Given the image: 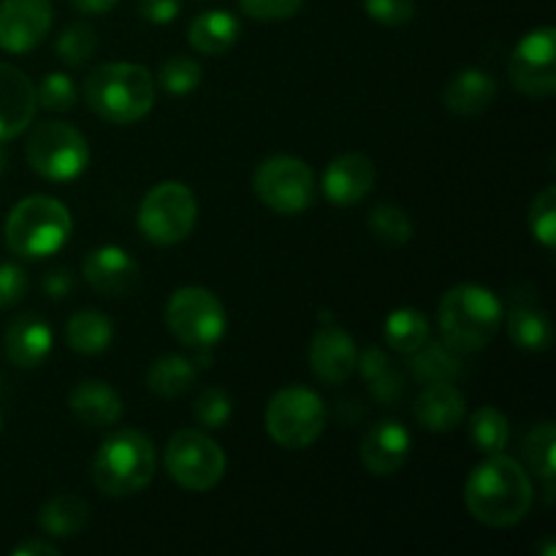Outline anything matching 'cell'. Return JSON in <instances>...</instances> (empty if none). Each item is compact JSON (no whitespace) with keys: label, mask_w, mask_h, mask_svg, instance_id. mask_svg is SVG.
Wrapping results in <instances>:
<instances>
[{"label":"cell","mask_w":556,"mask_h":556,"mask_svg":"<svg viewBox=\"0 0 556 556\" xmlns=\"http://www.w3.org/2000/svg\"><path fill=\"white\" fill-rule=\"evenodd\" d=\"M358 364V348L351 331L337 326L331 315L320 313V329L309 342V369L326 386H342L351 380Z\"/></svg>","instance_id":"cell-13"},{"label":"cell","mask_w":556,"mask_h":556,"mask_svg":"<svg viewBox=\"0 0 556 556\" xmlns=\"http://www.w3.org/2000/svg\"><path fill=\"white\" fill-rule=\"evenodd\" d=\"M383 340L391 351L413 356L429 340V320L421 309L400 307L389 313L383 324Z\"/></svg>","instance_id":"cell-30"},{"label":"cell","mask_w":556,"mask_h":556,"mask_svg":"<svg viewBox=\"0 0 556 556\" xmlns=\"http://www.w3.org/2000/svg\"><path fill=\"white\" fill-rule=\"evenodd\" d=\"M532 478L525 467L505 454H492L483 459L465 481V508L481 525L505 530L530 514Z\"/></svg>","instance_id":"cell-1"},{"label":"cell","mask_w":556,"mask_h":556,"mask_svg":"<svg viewBox=\"0 0 556 556\" xmlns=\"http://www.w3.org/2000/svg\"><path fill=\"white\" fill-rule=\"evenodd\" d=\"M71 3H74V9H79L81 14L101 16V14H109L119 0H71Z\"/></svg>","instance_id":"cell-44"},{"label":"cell","mask_w":556,"mask_h":556,"mask_svg":"<svg viewBox=\"0 0 556 556\" xmlns=\"http://www.w3.org/2000/svg\"><path fill=\"white\" fill-rule=\"evenodd\" d=\"M36 87L25 71L0 63V141L25 134L36 119Z\"/></svg>","instance_id":"cell-16"},{"label":"cell","mask_w":556,"mask_h":556,"mask_svg":"<svg viewBox=\"0 0 556 556\" xmlns=\"http://www.w3.org/2000/svg\"><path fill=\"white\" fill-rule=\"evenodd\" d=\"M25 157L38 177L49 182H71L90 166V147L85 134L74 125L43 119L30 128Z\"/></svg>","instance_id":"cell-7"},{"label":"cell","mask_w":556,"mask_h":556,"mask_svg":"<svg viewBox=\"0 0 556 556\" xmlns=\"http://www.w3.org/2000/svg\"><path fill=\"white\" fill-rule=\"evenodd\" d=\"M155 443L139 429L109 434L92 459V483L106 497H130L155 478Z\"/></svg>","instance_id":"cell-4"},{"label":"cell","mask_w":556,"mask_h":556,"mask_svg":"<svg viewBox=\"0 0 556 556\" xmlns=\"http://www.w3.org/2000/svg\"><path fill=\"white\" fill-rule=\"evenodd\" d=\"M166 470L188 492H210L226 476V454L201 429H179L166 445Z\"/></svg>","instance_id":"cell-11"},{"label":"cell","mask_w":556,"mask_h":556,"mask_svg":"<svg viewBox=\"0 0 556 556\" xmlns=\"http://www.w3.org/2000/svg\"><path fill=\"white\" fill-rule=\"evenodd\" d=\"M11 556H60V552L54 546H49V543H41V541H27L22 543V546H16Z\"/></svg>","instance_id":"cell-45"},{"label":"cell","mask_w":556,"mask_h":556,"mask_svg":"<svg viewBox=\"0 0 556 556\" xmlns=\"http://www.w3.org/2000/svg\"><path fill=\"white\" fill-rule=\"evenodd\" d=\"M182 11V0H139V16L152 25H168Z\"/></svg>","instance_id":"cell-42"},{"label":"cell","mask_w":556,"mask_h":556,"mask_svg":"<svg viewBox=\"0 0 556 556\" xmlns=\"http://www.w3.org/2000/svg\"><path fill=\"white\" fill-rule=\"evenodd\" d=\"M74 217L52 195H27L5 217V244L20 258H49L71 237Z\"/></svg>","instance_id":"cell-5"},{"label":"cell","mask_w":556,"mask_h":556,"mask_svg":"<svg viewBox=\"0 0 556 556\" xmlns=\"http://www.w3.org/2000/svg\"><path fill=\"white\" fill-rule=\"evenodd\" d=\"M530 231L546 250L556 244V185H546L530 206Z\"/></svg>","instance_id":"cell-36"},{"label":"cell","mask_w":556,"mask_h":556,"mask_svg":"<svg viewBox=\"0 0 556 556\" xmlns=\"http://www.w3.org/2000/svg\"><path fill=\"white\" fill-rule=\"evenodd\" d=\"M356 369H362L369 394L380 405L394 407L405 396V378L378 345H369L358 353Z\"/></svg>","instance_id":"cell-24"},{"label":"cell","mask_w":556,"mask_h":556,"mask_svg":"<svg viewBox=\"0 0 556 556\" xmlns=\"http://www.w3.org/2000/svg\"><path fill=\"white\" fill-rule=\"evenodd\" d=\"M375 163L362 152H348V155L334 157L326 166L324 179H320V190H324L326 201L334 206H356L358 201L367 199L372 190Z\"/></svg>","instance_id":"cell-17"},{"label":"cell","mask_w":556,"mask_h":556,"mask_svg":"<svg viewBox=\"0 0 556 556\" xmlns=\"http://www.w3.org/2000/svg\"><path fill=\"white\" fill-rule=\"evenodd\" d=\"M38 106L47 109V112H71L76 106V85L68 74H60V71H52L41 79L36 90Z\"/></svg>","instance_id":"cell-37"},{"label":"cell","mask_w":556,"mask_h":556,"mask_svg":"<svg viewBox=\"0 0 556 556\" xmlns=\"http://www.w3.org/2000/svg\"><path fill=\"white\" fill-rule=\"evenodd\" d=\"M413 413L427 432L443 434L462 427L467 416V402L454 380H440V383H427V389L418 394Z\"/></svg>","instance_id":"cell-19"},{"label":"cell","mask_w":556,"mask_h":556,"mask_svg":"<svg viewBox=\"0 0 556 556\" xmlns=\"http://www.w3.org/2000/svg\"><path fill=\"white\" fill-rule=\"evenodd\" d=\"M166 324L177 342L193 351H210L226 337L228 315L210 288L185 286L168 299Z\"/></svg>","instance_id":"cell-9"},{"label":"cell","mask_w":556,"mask_h":556,"mask_svg":"<svg viewBox=\"0 0 556 556\" xmlns=\"http://www.w3.org/2000/svg\"><path fill=\"white\" fill-rule=\"evenodd\" d=\"M362 5L378 25L386 27L407 25L416 16V0H362Z\"/></svg>","instance_id":"cell-39"},{"label":"cell","mask_w":556,"mask_h":556,"mask_svg":"<svg viewBox=\"0 0 556 556\" xmlns=\"http://www.w3.org/2000/svg\"><path fill=\"white\" fill-rule=\"evenodd\" d=\"M114 340V324L101 309H79L65 324V342L74 353L96 356L103 353Z\"/></svg>","instance_id":"cell-25"},{"label":"cell","mask_w":556,"mask_h":556,"mask_svg":"<svg viewBox=\"0 0 556 556\" xmlns=\"http://www.w3.org/2000/svg\"><path fill=\"white\" fill-rule=\"evenodd\" d=\"M554 451H556V429L552 421H543L538 427H532L527 432L525 443H521V454H525L527 467L546 483V494H548V503L554 497V476H556V459H554Z\"/></svg>","instance_id":"cell-31"},{"label":"cell","mask_w":556,"mask_h":556,"mask_svg":"<svg viewBox=\"0 0 556 556\" xmlns=\"http://www.w3.org/2000/svg\"><path fill=\"white\" fill-rule=\"evenodd\" d=\"M253 190L261 204L277 215H302L313 206L318 185L313 168L302 157L271 155L255 168Z\"/></svg>","instance_id":"cell-10"},{"label":"cell","mask_w":556,"mask_h":556,"mask_svg":"<svg viewBox=\"0 0 556 556\" xmlns=\"http://www.w3.org/2000/svg\"><path fill=\"white\" fill-rule=\"evenodd\" d=\"M497 96V81L481 68H465L448 81L443 92L445 109L459 117H478L486 112Z\"/></svg>","instance_id":"cell-22"},{"label":"cell","mask_w":556,"mask_h":556,"mask_svg":"<svg viewBox=\"0 0 556 556\" xmlns=\"http://www.w3.org/2000/svg\"><path fill=\"white\" fill-rule=\"evenodd\" d=\"M410 432L400 421H378L362 440V465L372 476H394L410 459Z\"/></svg>","instance_id":"cell-18"},{"label":"cell","mask_w":556,"mask_h":556,"mask_svg":"<svg viewBox=\"0 0 556 556\" xmlns=\"http://www.w3.org/2000/svg\"><path fill=\"white\" fill-rule=\"evenodd\" d=\"M30 280L20 264H0V309H9L25 299Z\"/></svg>","instance_id":"cell-41"},{"label":"cell","mask_w":556,"mask_h":556,"mask_svg":"<svg viewBox=\"0 0 556 556\" xmlns=\"http://www.w3.org/2000/svg\"><path fill=\"white\" fill-rule=\"evenodd\" d=\"M199 378V364L179 353H166L155 358L147 369V389L161 400H177Z\"/></svg>","instance_id":"cell-26"},{"label":"cell","mask_w":556,"mask_h":556,"mask_svg":"<svg viewBox=\"0 0 556 556\" xmlns=\"http://www.w3.org/2000/svg\"><path fill=\"white\" fill-rule=\"evenodd\" d=\"M462 353L451 348L445 340H427L416 353H413V378L418 383H440V380H456L462 372Z\"/></svg>","instance_id":"cell-29"},{"label":"cell","mask_w":556,"mask_h":556,"mask_svg":"<svg viewBox=\"0 0 556 556\" xmlns=\"http://www.w3.org/2000/svg\"><path fill=\"white\" fill-rule=\"evenodd\" d=\"M81 275L92 291L106 299L130 296L141 282V269L136 258L117 244L90 250L81 261Z\"/></svg>","instance_id":"cell-15"},{"label":"cell","mask_w":556,"mask_h":556,"mask_svg":"<svg viewBox=\"0 0 556 556\" xmlns=\"http://www.w3.org/2000/svg\"><path fill=\"white\" fill-rule=\"evenodd\" d=\"M239 33H242V25H239L237 16L231 11L215 9L204 11L190 22L188 41L199 54L215 58V54L228 52L239 41Z\"/></svg>","instance_id":"cell-23"},{"label":"cell","mask_w":556,"mask_h":556,"mask_svg":"<svg viewBox=\"0 0 556 556\" xmlns=\"http://www.w3.org/2000/svg\"><path fill=\"white\" fill-rule=\"evenodd\" d=\"M508 337L521 351L541 353L548 351L554 342V326L546 309L538 304H516L508 313Z\"/></svg>","instance_id":"cell-27"},{"label":"cell","mask_w":556,"mask_h":556,"mask_svg":"<svg viewBox=\"0 0 556 556\" xmlns=\"http://www.w3.org/2000/svg\"><path fill=\"white\" fill-rule=\"evenodd\" d=\"M242 11L258 22H282L291 20L304 0H239Z\"/></svg>","instance_id":"cell-40"},{"label":"cell","mask_w":556,"mask_h":556,"mask_svg":"<svg viewBox=\"0 0 556 556\" xmlns=\"http://www.w3.org/2000/svg\"><path fill=\"white\" fill-rule=\"evenodd\" d=\"M52 326L38 315H20L5 329V358L20 369H36L52 353Z\"/></svg>","instance_id":"cell-20"},{"label":"cell","mask_w":556,"mask_h":556,"mask_svg":"<svg viewBox=\"0 0 556 556\" xmlns=\"http://www.w3.org/2000/svg\"><path fill=\"white\" fill-rule=\"evenodd\" d=\"M68 407L76 421L87 429H106L123 418V396L106 380H85L68 396Z\"/></svg>","instance_id":"cell-21"},{"label":"cell","mask_w":556,"mask_h":556,"mask_svg":"<svg viewBox=\"0 0 556 556\" xmlns=\"http://www.w3.org/2000/svg\"><path fill=\"white\" fill-rule=\"evenodd\" d=\"M5 166H9V152H5L3 141H0V174L5 172Z\"/></svg>","instance_id":"cell-46"},{"label":"cell","mask_w":556,"mask_h":556,"mask_svg":"<svg viewBox=\"0 0 556 556\" xmlns=\"http://www.w3.org/2000/svg\"><path fill=\"white\" fill-rule=\"evenodd\" d=\"M74 286H76V277L68 266H58V269L47 271V277H43L41 282L43 293H47L49 299H54V302H63V299L74 291Z\"/></svg>","instance_id":"cell-43"},{"label":"cell","mask_w":556,"mask_h":556,"mask_svg":"<svg viewBox=\"0 0 556 556\" xmlns=\"http://www.w3.org/2000/svg\"><path fill=\"white\" fill-rule=\"evenodd\" d=\"M54 52L71 68H81V65L90 63L98 52V33L96 27L87 25V22H74V25L65 27L63 33L54 41Z\"/></svg>","instance_id":"cell-34"},{"label":"cell","mask_w":556,"mask_h":556,"mask_svg":"<svg viewBox=\"0 0 556 556\" xmlns=\"http://www.w3.org/2000/svg\"><path fill=\"white\" fill-rule=\"evenodd\" d=\"M470 440L481 454H503L510 440V424L497 407H478L470 416Z\"/></svg>","instance_id":"cell-32"},{"label":"cell","mask_w":556,"mask_h":556,"mask_svg":"<svg viewBox=\"0 0 556 556\" xmlns=\"http://www.w3.org/2000/svg\"><path fill=\"white\" fill-rule=\"evenodd\" d=\"M52 30L49 0H3L0 3V49L27 54Z\"/></svg>","instance_id":"cell-14"},{"label":"cell","mask_w":556,"mask_h":556,"mask_svg":"<svg viewBox=\"0 0 556 556\" xmlns=\"http://www.w3.org/2000/svg\"><path fill=\"white\" fill-rule=\"evenodd\" d=\"M266 434L286 451H304L324 434L326 405L307 386H286L266 405Z\"/></svg>","instance_id":"cell-8"},{"label":"cell","mask_w":556,"mask_h":556,"mask_svg":"<svg viewBox=\"0 0 556 556\" xmlns=\"http://www.w3.org/2000/svg\"><path fill=\"white\" fill-rule=\"evenodd\" d=\"M195 220H199V201L193 190L177 179H166L150 188L136 212L139 233L157 248L185 242L193 233Z\"/></svg>","instance_id":"cell-6"},{"label":"cell","mask_w":556,"mask_h":556,"mask_svg":"<svg viewBox=\"0 0 556 556\" xmlns=\"http://www.w3.org/2000/svg\"><path fill=\"white\" fill-rule=\"evenodd\" d=\"M510 81L530 98H548L556 92V30L552 25L530 30L510 54Z\"/></svg>","instance_id":"cell-12"},{"label":"cell","mask_w":556,"mask_h":556,"mask_svg":"<svg viewBox=\"0 0 556 556\" xmlns=\"http://www.w3.org/2000/svg\"><path fill=\"white\" fill-rule=\"evenodd\" d=\"M204 79V68H201L199 60L185 58V54H174L157 71V85L161 90H166L168 96H188Z\"/></svg>","instance_id":"cell-35"},{"label":"cell","mask_w":556,"mask_h":556,"mask_svg":"<svg viewBox=\"0 0 556 556\" xmlns=\"http://www.w3.org/2000/svg\"><path fill=\"white\" fill-rule=\"evenodd\" d=\"M0 429H3V416H0Z\"/></svg>","instance_id":"cell-47"},{"label":"cell","mask_w":556,"mask_h":556,"mask_svg":"<svg viewBox=\"0 0 556 556\" xmlns=\"http://www.w3.org/2000/svg\"><path fill=\"white\" fill-rule=\"evenodd\" d=\"M90 521V505L79 494H58L38 510V525L49 538H74Z\"/></svg>","instance_id":"cell-28"},{"label":"cell","mask_w":556,"mask_h":556,"mask_svg":"<svg viewBox=\"0 0 556 556\" xmlns=\"http://www.w3.org/2000/svg\"><path fill=\"white\" fill-rule=\"evenodd\" d=\"M367 226L372 237L386 248H402L413 239V220L402 206L380 204L369 212Z\"/></svg>","instance_id":"cell-33"},{"label":"cell","mask_w":556,"mask_h":556,"mask_svg":"<svg viewBox=\"0 0 556 556\" xmlns=\"http://www.w3.org/2000/svg\"><path fill=\"white\" fill-rule=\"evenodd\" d=\"M85 101L112 125H134L155 106V76L136 63H103L85 79Z\"/></svg>","instance_id":"cell-2"},{"label":"cell","mask_w":556,"mask_h":556,"mask_svg":"<svg viewBox=\"0 0 556 556\" xmlns=\"http://www.w3.org/2000/svg\"><path fill=\"white\" fill-rule=\"evenodd\" d=\"M503 304L489 288L462 282L445 291L438 307L440 334L459 353L483 351L503 326Z\"/></svg>","instance_id":"cell-3"},{"label":"cell","mask_w":556,"mask_h":556,"mask_svg":"<svg viewBox=\"0 0 556 556\" xmlns=\"http://www.w3.org/2000/svg\"><path fill=\"white\" fill-rule=\"evenodd\" d=\"M231 413H233V402L223 389L201 391L199 400H195L193 405L195 421L206 429H223L228 424V418H231Z\"/></svg>","instance_id":"cell-38"}]
</instances>
